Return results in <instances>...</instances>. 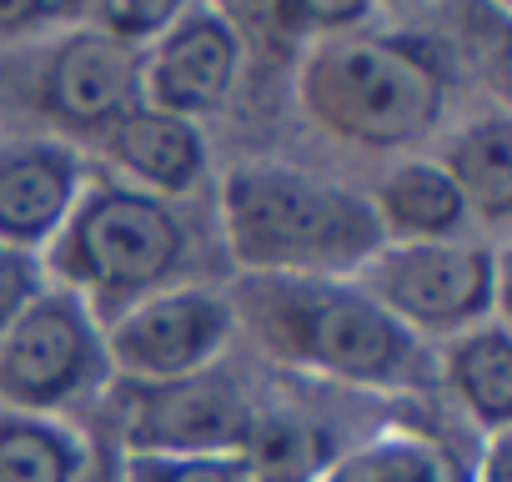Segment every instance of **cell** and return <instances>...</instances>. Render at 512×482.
<instances>
[{"instance_id": "10", "label": "cell", "mask_w": 512, "mask_h": 482, "mask_svg": "<svg viewBox=\"0 0 512 482\" xmlns=\"http://www.w3.org/2000/svg\"><path fill=\"white\" fill-rule=\"evenodd\" d=\"M241 71V31L226 11L181 6V16L141 51V106L196 121L221 111Z\"/></svg>"}, {"instance_id": "15", "label": "cell", "mask_w": 512, "mask_h": 482, "mask_svg": "<svg viewBox=\"0 0 512 482\" xmlns=\"http://www.w3.org/2000/svg\"><path fill=\"white\" fill-rule=\"evenodd\" d=\"M442 377L487 437L512 427V342H507V327L497 317L447 337Z\"/></svg>"}, {"instance_id": "17", "label": "cell", "mask_w": 512, "mask_h": 482, "mask_svg": "<svg viewBox=\"0 0 512 482\" xmlns=\"http://www.w3.org/2000/svg\"><path fill=\"white\" fill-rule=\"evenodd\" d=\"M86 437L61 417L0 412V482H81Z\"/></svg>"}, {"instance_id": "21", "label": "cell", "mask_w": 512, "mask_h": 482, "mask_svg": "<svg viewBox=\"0 0 512 482\" xmlns=\"http://www.w3.org/2000/svg\"><path fill=\"white\" fill-rule=\"evenodd\" d=\"M507 467H512V432H492L467 472H472V482H512Z\"/></svg>"}, {"instance_id": "9", "label": "cell", "mask_w": 512, "mask_h": 482, "mask_svg": "<svg viewBox=\"0 0 512 482\" xmlns=\"http://www.w3.org/2000/svg\"><path fill=\"white\" fill-rule=\"evenodd\" d=\"M26 101L71 136H106L141 106V51L76 26L41 46L26 76Z\"/></svg>"}, {"instance_id": "7", "label": "cell", "mask_w": 512, "mask_h": 482, "mask_svg": "<svg viewBox=\"0 0 512 482\" xmlns=\"http://www.w3.org/2000/svg\"><path fill=\"white\" fill-rule=\"evenodd\" d=\"M111 437L121 457H216L246 452L256 407L226 367H206L176 382H116L111 387Z\"/></svg>"}, {"instance_id": "11", "label": "cell", "mask_w": 512, "mask_h": 482, "mask_svg": "<svg viewBox=\"0 0 512 482\" xmlns=\"http://www.w3.org/2000/svg\"><path fill=\"white\" fill-rule=\"evenodd\" d=\"M86 191V156L61 136H16L0 146V241L41 257Z\"/></svg>"}, {"instance_id": "5", "label": "cell", "mask_w": 512, "mask_h": 482, "mask_svg": "<svg viewBox=\"0 0 512 482\" xmlns=\"http://www.w3.org/2000/svg\"><path fill=\"white\" fill-rule=\"evenodd\" d=\"M412 337H457L492 322L502 287V252L492 241H407L387 247L352 277Z\"/></svg>"}, {"instance_id": "4", "label": "cell", "mask_w": 512, "mask_h": 482, "mask_svg": "<svg viewBox=\"0 0 512 482\" xmlns=\"http://www.w3.org/2000/svg\"><path fill=\"white\" fill-rule=\"evenodd\" d=\"M186 257L191 231L171 201L126 181H96L41 252V277L56 282V292L81 297L96 327H111L126 307L166 292Z\"/></svg>"}, {"instance_id": "12", "label": "cell", "mask_w": 512, "mask_h": 482, "mask_svg": "<svg viewBox=\"0 0 512 482\" xmlns=\"http://www.w3.org/2000/svg\"><path fill=\"white\" fill-rule=\"evenodd\" d=\"M101 151L111 166H121L126 186H136L156 201H171V206L201 186L206 161H211L196 121H181V116H166L151 106H136L131 116H121L101 136Z\"/></svg>"}, {"instance_id": "20", "label": "cell", "mask_w": 512, "mask_h": 482, "mask_svg": "<svg viewBox=\"0 0 512 482\" xmlns=\"http://www.w3.org/2000/svg\"><path fill=\"white\" fill-rule=\"evenodd\" d=\"M41 292H46L41 257H26V252H16V247L0 241V332H6Z\"/></svg>"}, {"instance_id": "18", "label": "cell", "mask_w": 512, "mask_h": 482, "mask_svg": "<svg viewBox=\"0 0 512 482\" xmlns=\"http://www.w3.org/2000/svg\"><path fill=\"white\" fill-rule=\"evenodd\" d=\"M116 482H256L241 452H216V457H121Z\"/></svg>"}, {"instance_id": "1", "label": "cell", "mask_w": 512, "mask_h": 482, "mask_svg": "<svg viewBox=\"0 0 512 482\" xmlns=\"http://www.w3.org/2000/svg\"><path fill=\"white\" fill-rule=\"evenodd\" d=\"M221 236L241 277H357L387 247L362 191L282 161L221 176Z\"/></svg>"}, {"instance_id": "14", "label": "cell", "mask_w": 512, "mask_h": 482, "mask_svg": "<svg viewBox=\"0 0 512 482\" xmlns=\"http://www.w3.org/2000/svg\"><path fill=\"white\" fill-rule=\"evenodd\" d=\"M432 161L457 186V196H462L472 221L502 226L512 216V121L502 111L477 116L462 131H452L437 146Z\"/></svg>"}, {"instance_id": "13", "label": "cell", "mask_w": 512, "mask_h": 482, "mask_svg": "<svg viewBox=\"0 0 512 482\" xmlns=\"http://www.w3.org/2000/svg\"><path fill=\"white\" fill-rule=\"evenodd\" d=\"M367 206L392 247H407V241H462L472 231V216H467L457 186L442 176V166L432 156L397 161L372 186Z\"/></svg>"}, {"instance_id": "3", "label": "cell", "mask_w": 512, "mask_h": 482, "mask_svg": "<svg viewBox=\"0 0 512 482\" xmlns=\"http://www.w3.org/2000/svg\"><path fill=\"white\" fill-rule=\"evenodd\" d=\"M447 56L422 36H327L307 51L297 101L312 126L347 146L407 151L442 126Z\"/></svg>"}, {"instance_id": "19", "label": "cell", "mask_w": 512, "mask_h": 482, "mask_svg": "<svg viewBox=\"0 0 512 482\" xmlns=\"http://www.w3.org/2000/svg\"><path fill=\"white\" fill-rule=\"evenodd\" d=\"M181 16L176 0H111V6H91V31L131 46V51H146L171 21Z\"/></svg>"}, {"instance_id": "6", "label": "cell", "mask_w": 512, "mask_h": 482, "mask_svg": "<svg viewBox=\"0 0 512 482\" xmlns=\"http://www.w3.org/2000/svg\"><path fill=\"white\" fill-rule=\"evenodd\" d=\"M111 382L106 342L81 297L46 287L0 332V407L56 417Z\"/></svg>"}, {"instance_id": "2", "label": "cell", "mask_w": 512, "mask_h": 482, "mask_svg": "<svg viewBox=\"0 0 512 482\" xmlns=\"http://www.w3.org/2000/svg\"><path fill=\"white\" fill-rule=\"evenodd\" d=\"M226 307L267 357L347 387L387 392L422 362L417 337L397 327L352 277H241Z\"/></svg>"}, {"instance_id": "8", "label": "cell", "mask_w": 512, "mask_h": 482, "mask_svg": "<svg viewBox=\"0 0 512 482\" xmlns=\"http://www.w3.org/2000/svg\"><path fill=\"white\" fill-rule=\"evenodd\" d=\"M236 322L221 292L206 287H171L136 307H126L111 327H101L106 362L116 382H176L191 372L216 367Z\"/></svg>"}, {"instance_id": "16", "label": "cell", "mask_w": 512, "mask_h": 482, "mask_svg": "<svg viewBox=\"0 0 512 482\" xmlns=\"http://www.w3.org/2000/svg\"><path fill=\"white\" fill-rule=\"evenodd\" d=\"M312 482H472V472L432 437L382 432L337 452Z\"/></svg>"}]
</instances>
